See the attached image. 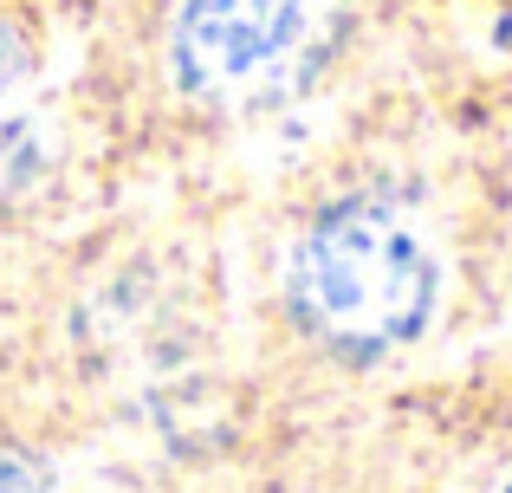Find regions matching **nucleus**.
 Segmentation results:
<instances>
[{
	"instance_id": "obj_1",
	"label": "nucleus",
	"mask_w": 512,
	"mask_h": 493,
	"mask_svg": "<svg viewBox=\"0 0 512 493\" xmlns=\"http://www.w3.org/2000/svg\"><path fill=\"white\" fill-rule=\"evenodd\" d=\"M286 305L325 351L389 357L428 331L441 266L402 208L350 195L299 234L286 260Z\"/></svg>"
},
{
	"instance_id": "obj_2",
	"label": "nucleus",
	"mask_w": 512,
	"mask_h": 493,
	"mask_svg": "<svg viewBox=\"0 0 512 493\" xmlns=\"http://www.w3.org/2000/svg\"><path fill=\"white\" fill-rule=\"evenodd\" d=\"M318 33V0H182L169 59L182 91L247 104L299 72Z\"/></svg>"
},
{
	"instance_id": "obj_3",
	"label": "nucleus",
	"mask_w": 512,
	"mask_h": 493,
	"mask_svg": "<svg viewBox=\"0 0 512 493\" xmlns=\"http://www.w3.org/2000/svg\"><path fill=\"white\" fill-rule=\"evenodd\" d=\"M39 176H46L39 130H33V124H13L7 137H0V195H7V202H20V195L39 189Z\"/></svg>"
},
{
	"instance_id": "obj_4",
	"label": "nucleus",
	"mask_w": 512,
	"mask_h": 493,
	"mask_svg": "<svg viewBox=\"0 0 512 493\" xmlns=\"http://www.w3.org/2000/svg\"><path fill=\"white\" fill-rule=\"evenodd\" d=\"M0 493H52V468L26 448L0 442Z\"/></svg>"
},
{
	"instance_id": "obj_5",
	"label": "nucleus",
	"mask_w": 512,
	"mask_h": 493,
	"mask_svg": "<svg viewBox=\"0 0 512 493\" xmlns=\"http://www.w3.org/2000/svg\"><path fill=\"white\" fill-rule=\"evenodd\" d=\"M26 65H33V46H26V33H20L13 20H0V91L20 85Z\"/></svg>"
},
{
	"instance_id": "obj_6",
	"label": "nucleus",
	"mask_w": 512,
	"mask_h": 493,
	"mask_svg": "<svg viewBox=\"0 0 512 493\" xmlns=\"http://www.w3.org/2000/svg\"><path fill=\"white\" fill-rule=\"evenodd\" d=\"M500 493H512V474H506V481H500Z\"/></svg>"
}]
</instances>
